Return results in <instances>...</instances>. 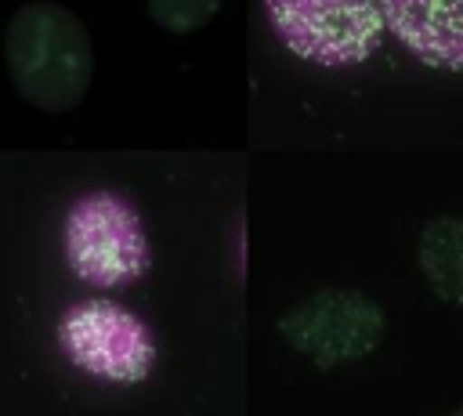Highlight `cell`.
Instances as JSON below:
<instances>
[{
    "instance_id": "3957f363",
    "label": "cell",
    "mask_w": 463,
    "mask_h": 416,
    "mask_svg": "<svg viewBox=\"0 0 463 416\" xmlns=\"http://www.w3.org/2000/svg\"><path fill=\"white\" fill-rule=\"evenodd\" d=\"M271 36L318 69H354L383 43L376 0H260Z\"/></svg>"
},
{
    "instance_id": "8992f818",
    "label": "cell",
    "mask_w": 463,
    "mask_h": 416,
    "mask_svg": "<svg viewBox=\"0 0 463 416\" xmlns=\"http://www.w3.org/2000/svg\"><path fill=\"white\" fill-rule=\"evenodd\" d=\"M383 29L427 69L463 72V0H376Z\"/></svg>"
},
{
    "instance_id": "6da1fadb",
    "label": "cell",
    "mask_w": 463,
    "mask_h": 416,
    "mask_svg": "<svg viewBox=\"0 0 463 416\" xmlns=\"http://www.w3.org/2000/svg\"><path fill=\"white\" fill-rule=\"evenodd\" d=\"M4 65L14 94L40 112H69L94 80L87 25L54 0L22 4L4 25Z\"/></svg>"
},
{
    "instance_id": "52a82bcc",
    "label": "cell",
    "mask_w": 463,
    "mask_h": 416,
    "mask_svg": "<svg viewBox=\"0 0 463 416\" xmlns=\"http://www.w3.org/2000/svg\"><path fill=\"white\" fill-rule=\"evenodd\" d=\"M420 268L430 289L441 300L463 307V221L459 217H434L420 232Z\"/></svg>"
},
{
    "instance_id": "ba28073f",
    "label": "cell",
    "mask_w": 463,
    "mask_h": 416,
    "mask_svg": "<svg viewBox=\"0 0 463 416\" xmlns=\"http://www.w3.org/2000/svg\"><path fill=\"white\" fill-rule=\"evenodd\" d=\"M221 4L224 0H145L148 18L174 36H188V33L210 25L213 14L221 11Z\"/></svg>"
},
{
    "instance_id": "5b68a950",
    "label": "cell",
    "mask_w": 463,
    "mask_h": 416,
    "mask_svg": "<svg viewBox=\"0 0 463 416\" xmlns=\"http://www.w3.org/2000/svg\"><path fill=\"white\" fill-rule=\"evenodd\" d=\"M279 333L289 347L318 365H340L369 355L380 344L383 315L354 289H322L279 318Z\"/></svg>"
},
{
    "instance_id": "7a4b0ae2",
    "label": "cell",
    "mask_w": 463,
    "mask_h": 416,
    "mask_svg": "<svg viewBox=\"0 0 463 416\" xmlns=\"http://www.w3.org/2000/svg\"><path fill=\"white\" fill-rule=\"evenodd\" d=\"M61 246L72 275L98 289L130 286L152 264L148 232L137 206L105 188L72 199L61 224Z\"/></svg>"
},
{
    "instance_id": "277c9868",
    "label": "cell",
    "mask_w": 463,
    "mask_h": 416,
    "mask_svg": "<svg viewBox=\"0 0 463 416\" xmlns=\"http://www.w3.org/2000/svg\"><path fill=\"white\" fill-rule=\"evenodd\" d=\"M54 333L61 355L76 369L105 383H119V387L141 383L152 376L159 362V340L152 326L109 297L76 300L72 307L61 311Z\"/></svg>"
}]
</instances>
